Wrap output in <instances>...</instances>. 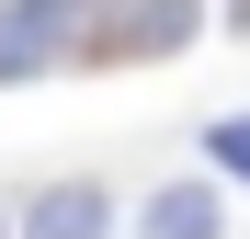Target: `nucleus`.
Here are the masks:
<instances>
[{
    "label": "nucleus",
    "mask_w": 250,
    "mask_h": 239,
    "mask_svg": "<svg viewBox=\"0 0 250 239\" xmlns=\"http://www.w3.org/2000/svg\"><path fill=\"white\" fill-rule=\"evenodd\" d=\"M0 239H12V205H0Z\"/></svg>",
    "instance_id": "obj_6"
},
{
    "label": "nucleus",
    "mask_w": 250,
    "mask_h": 239,
    "mask_svg": "<svg viewBox=\"0 0 250 239\" xmlns=\"http://www.w3.org/2000/svg\"><path fill=\"white\" fill-rule=\"evenodd\" d=\"M205 159H216V171H239V182H250V114H228V126L205 137Z\"/></svg>",
    "instance_id": "obj_5"
},
{
    "label": "nucleus",
    "mask_w": 250,
    "mask_h": 239,
    "mask_svg": "<svg viewBox=\"0 0 250 239\" xmlns=\"http://www.w3.org/2000/svg\"><path fill=\"white\" fill-rule=\"evenodd\" d=\"M193 46V0H91L80 57H171Z\"/></svg>",
    "instance_id": "obj_2"
},
{
    "label": "nucleus",
    "mask_w": 250,
    "mask_h": 239,
    "mask_svg": "<svg viewBox=\"0 0 250 239\" xmlns=\"http://www.w3.org/2000/svg\"><path fill=\"white\" fill-rule=\"evenodd\" d=\"M80 34H91V0H0V91L68 68Z\"/></svg>",
    "instance_id": "obj_1"
},
{
    "label": "nucleus",
    "mask_w": 250,
    "mask_h": 239,
    "mask_svg": "<svg viewBox=\"0 0 250 239\" xmlns=\"http://www.w3.org/2000/svg\"><path fill=\"white\" fill-rule=\"evenodd\" d=\"M12 239H114V194H103V182H46V194L12 217Z\"/></svg>",
    "instance_id": "obj_3"
},
{
    "label": "nucleus",
    "mask_w": 250,
    "mask_h": 239,
    "mask_svg": "<svg viewBox=\"0 0 250 239\" xmlns=\"http://www.w3.org/2000/svg\"><path fill=\"white\" fill-rule=\"evenodd\" d=\"M148 239H228V205H216V182H171L148 205Z\"/></svg>",
    "instance_id": "obj_4"
}]
</instances>
